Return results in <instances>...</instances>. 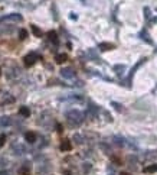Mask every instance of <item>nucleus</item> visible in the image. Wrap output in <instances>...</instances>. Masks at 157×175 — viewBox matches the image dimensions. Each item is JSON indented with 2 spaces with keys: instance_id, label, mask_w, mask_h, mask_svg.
I'll return each instance as SVG.
<instances>
[{
  "instance_id": "9d476101",
  "label": "nucleus",
  "mask_w": 157,
  "mask_h": 175,
  "mask_svg": "<svg viewBox=\"0 0 157 175\" xmlns=\"http://www.w3.org/2000/svg\"><path fill=\"white\" fill-rule=\"evenodd\" d=\"M156 171H157V165H151V167L144 169V172H156Z\"/></svg>"
},
{
  "instance_id": "f257e3e1",
  "label": "nucleus",
  "mask_w": 157,
  "mask_h": 175,
  "mask_svg": "<svg viewBox=\"0 0 157 175\" xmlns=\"http://www.w3.org/2000/svg\"><path fill=\"white\" fill-rule=\"evenodd\" d=\"M36 59H38V55H36V54H29V55H26V56L23 58L25 67H32V65L36 62Z\"/></svg>"
},
{
  "instance_id": "1a4fd4ad",
  "label": "nucleus",
  "mask_w": 157,
  "mask_h": 175,
  "mask_svg": "<svg viewBox=\"0 0 157 175\" xmlns=\"http://www.w3.org/2000/svg\"><path fill=\"white\" fill-rule=\"evenodd\" d=\"M19 38H20L22 41H23V39H26V38H28V32H26L25 29H22V31L19 32Z\"/></svg>"
},
{
  "instance_id": "f03ea898",
  "label": "nucleus",
  "mask_w": 157,
  "mask_h": 175,
  "mask_svg": "<svg viewBox=\"0 0 157 175\" xmlns=\"http://www.w3.org/2000/svg\"><path fill=\"white\" fill-rule=\"evenodd\" d=\"M72 149V143H71V140L69 139H65V140H62V143H61V151H71Z\"/></svg>"
},
{
  "instance_id": "dca6fc26",
  "label": "nucleus",
  "mask_w": 157,
  "mask_h": 175,
  "mask_svg": "<svg viewBox=\"0 0 157 175\" xmlns=\"http://www.w3.org/2000/svg\"><path fill=\"white\" fill-rule=\"evenodd\" d=\"M0 74H1V70H0Z\"/></svg>"
},
{
  "instance_id": "20e7f679",
  "label": "nucleus",
  "mask_w": 157,
  "mask_h": 175,
  "mask_svg": "<svg viewBox=\"0 0 157 175\" xmlns=\"http://www.w3.org/2000/svg\"><path fill=\"white\" fill-rule=\"evenodd\" d=\"M25 137H26V140H28L29 143H33V142H36V135H35L33 132H28V133L25 135Z\"/></svg>"
},
{
  "instance_id": "9b49d317",
  "label": "nucleus",
  "mask_w": 157,
  "mask_h": 175,
  "mask_svg": "<svg viewBox=\"0 0 157 175\" xmlns=\"http://www.w3.org/2000/svg\"><path fill=\"white\" fill-rule=\"evenodd\" d=\"M32 31H33V33H35L36 36H40V35H42L40 29H38V28H36V26H33V25H32Z\"/></svg>"
},
{
  "instance_id": "ddd939ff",
  "label": "nucleus",
  "mask_w": 157,
  "mask_h": 175,
  "mask_svg": "<svg viewBox=\"0 0 157 175\" xmlns=\"http://www.w3.org/2000/svg\"><path fill=\"white\" fill-rule=\"evenodd\" d=\"M56 132H59V133L62 132V126L61 125H56Z\"/></svg>"
},
{
  "instance_id": "423d86ee",
  "label": "nucleus",
  "mask_w": 157,
  "mask_h": 175,
  "mask_svg": "<svg viewBox=\"0 0 157 175\" xmlns=\"http://www.w3.org/2000/svg\"><path fill=\"white\" fill-rule=\"evenodd\" d=\"M19 113H20L22 116H26V117H28V116L30 114V110H29L28 107H20V110H19Z\"/></svg>"
},
{
  "instance_id": "2eb2a0df",
  "label": "nucleus",
  "mask_w": 157,
  "mask_h": 175,
  "mask_svg": "<svg viewBox=\"0 0 157 175\" xmlns=\"http://www.w3.org/2000/svg\"><path fill=\"white\" fill-rule=\"evenodd\" d=\"M65 174H66V175H71V174H69V172H65Z\"/></svg>"
},
{
  "instance_id": "4468645a",
  "label": "nucleus",
  "mask_w": 157,
  "mask_h": 175,
  "mask_svg": "<svg viewBox=\"0 0 157 175\" xmlns=\"http://www.w3.org/2000/svg\"><path fill=\"white\" fill-rule=\"evenodd\" d=\"M120 175H130V174H128V172H121Z\"/></svg>"
},
{
  "instance_id": "6e6552de",
  "label": "nucleus",
  "mask_w": 157,
  "mask_h": 175,
  "mask_svg": "<svg viewBox=\"0 0 157 175\" xmlns=\"http://www.w3.org/2000/svg\"><path fill=\"white\" fill-rule=\"evenodd\" d=\"M19 174L20 175H30V169H29L28 167H23V168L19 171Z\"/></svg>"
},
{
  "instance_id": "39448f33",
  "label": "nucleus",
  "mask_w": 157,
  "mask_h": 175,
  "mask_svg": "<svg viewBox=\"0 0 157 175\" xmlns=\"http://www.w3.org/2000/svg\"><path fill=\"white\" fill-rule=\"evenodd\" d=\"M48 36H49V39H50L53 44H58V35H56L55 31H50V32L48 33Z\"/></svg>"
},
{
  "instance_id": "7ed1b4c3",
  "label": "nucleus",
  "mask_w": 157,
  "mask_h": 175,
  "mask_svg": "<svg viewBox=\"0 0 157 175\" xmlns=\"http://www.w3.org/2000/svg\"><path fill=\"white\" fill-rule=\"evenodd\" d=\"M66 59H68V55H66V54H58V55L55 56V61H56L58 64H64Z\"/></svg>"
},
{
  "instance_id": "f8f14e48",
  "label": "nucleus",
  "mask_w": 157,
  "mask_h": 175,
  "mask_svg": "<svg viewBox=\"0 0 157 175\" xmlns=\"http://www.w3.org/2000/svg\"><path fill=\"white\" fill-rule=\"evenodd\" d=\"M4 140H6V136H4V135H0V146L4 145Z\"/></svg>"
},
{
  "instance_id": "0eeeda50",
  "label": "nucleus",
  "mask_w": 157,
  "mask_h": 175,
  "mask_svg": "<svg viewBox=\"0 0 157 175\" xmlns=\"http://www.w3.org/2000/svg\"><path fill=\"white\" fill-rule=\"evenodd\" d=\"M100 48H101L102 51H108V49H113V48H114V45H113V44H101V45H100Z\"/></svg>"
}]
</instances>
